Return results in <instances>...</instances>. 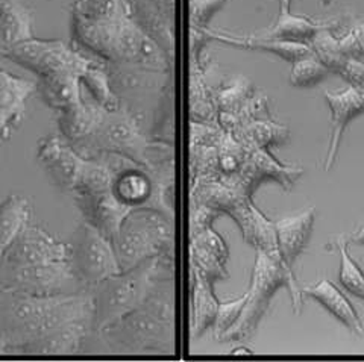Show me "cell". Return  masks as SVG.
Listing matches in <instances>:
<instances>
[{
	"label": "cell",
	"mask_w": 364,
	"mask_h": 362,
	"mask_svg": "<svg viewBox=\"0 0 364 362\" xmlns=\"http://www.w3.org/2000/svg\"><path fill=\"white\" fill-rule=\"evenodd\" d=\"M105 112L107 109L95 102L85 100L67 108L60 112L58 117L60 135L76 149L96 132L100 121L105 117Z\"/></svg>",
	"instance_id": "obj_18"
},
{
	"label": "cell",
	"mask_w": 364,
	"mask_h": 362,
	"mask_svg": "<svg viewBox=\"0 0 364 362\" xmlns=\"http://www.w3.org/2000/svg\"><path fill=\"white\" fill-rule=\"evenodd\" d=\"M348 241L358 244V246H364V223L360 226V228L354 234L350 235V238Z\"/></svg>",
	"instance_id": "obj_34"
},
{
	"label": "cell",
	"mask_w": 364,
	"mask_h": 362,
	"mask_svg": "<svg viewBox=\"0 0 364 362\" xmlns=\"http://www.w3.org/2000/svg\"><path fill=\"white\" fill-rule=\"evenodd\" d=\"M67 244L72 273L81 290L91 291L122 271L112 241L85 220L76 226Z\"/></svg>",
	"instance_id": "obj_8"
},
{
	"label": "cell",
	"mask_w": 364,
	"mask_h": 362,
	"mask_svg": "<svg viewBox=\"0 0 364 362\" xmlns=\"http://www.w3.org/2000/svg\"><path fill=\"white\" fill-rule=\"evenodd\" d=\"M235 140L249 149L269 150L272 146H279L289 138V128L270 120H254L234 131Z\"/></svg>",
	"instance_id": "obj_23"
},
{
	"label": "cell",
	"mask_w": 364,
	"mask_h": 362,
	"mask_svg": "<svg viewBox=\"0 0 364 362\" xmlns=\"http://www.w3.org/2000/svg\"><path fill=\"white\" fill-rule=\"evenodd\" d=\"M191 271L207 279L214 285L215 280L228 278V247L222 236L211 228L190 236Z\"/></svg>",
	"instance_id": "obj_13"
},
{
	"label": "cell",
	"mask_w": 364,
	"mask_h": 362,
	"mask_svg": "<svg viewBox=\"0 0 364 362\" xmlns=\"http://www.w3.org/2000/svg\"><path fill=\"white\" fill-rule=\"evenodd\" d=\"M193 288H191V331L193 336H200L208 327H213L215 315L219 311V300L215 299L213 284L200 275L191 271Z\"/></svg>",
	"instance_id": "obj_22"
},
{
	"label": "cell",
	"mask_w": 364,
	"mask_h": 362,
	"mask_svg": "<svg viewBox=\"0 0 364 362\" xmlns=\"http://www.w3.org/2000/svg\"><path fill=\"white\" fill-rule=\"evenodd\" d=\"M91 331L90 322H75L56 327L16 350L14 355H73L82 349Z\"/></svg>",
	"instance_id": "obj_15"
},
{
	"label": "cell",
	"mask_w": 364,
	"mask_h": 362,
	"mask_svg": "<svg viewBox=\"0 0 364 362\" xmlns=\"http://www.w3.org/2000/svg\"><path fill=\"white\" fill-rule=\"evenodd\" d=\"M81 85L85 87L91 99L99 106L109 112L122 109V102L119 100L116 93L112 92L109 75L104 64L91 61L81 79Z\"/></svg>",
	"instance_id": "obj_24"
},
{
	"label": "cell",
	"mask_w": 364,
	"mask_h": 362,
	"mask_svg": "<svg viewBox=\"0 0 364 362\" xmlns=\"http://www.w3.org/2000/svg\"><path fill=\"white\" fill-rule=\"evenodd\" d=\"M220 216L222 212L215 208L205 205V203L195 202V205L191 208V217H190V231H191L190 236L211 228L213 221Z\"/></svg>",
	"instance_id": "obj_31"
},
{
	"label": "cell",
	"mask_w": 364,
	"mask_h": 362,
	"mask_svg": "<svg viewBox=\"0 0 364 362\" xmlns=\"http://www.w3.org/2000/svg\"><path fill=\"white\" fill-rule=\"evenodd\" d=\"M2 353H8V343H6V339L4 338L2 332H0V355H2Z\"/></svg>",
	"instance_id": "obj_35"
},
{
	"label": "cell",
	"mask_w": 364,
	"mask_h": 362,
	"mask_svg": "<svg viewBox=\"0 0 364 362\" xmlns=\"http://www.w3.org/2000/svg\"><path fill=\"white\" fill-rule=\"evenodd\" d=\"M175 335V275L158 282L139 308L100 331H90L84 353L172 355Z\"/></svg>",
	"instance_id": "obj_1"
},
{
	"label": "cell",
	"mask_w": 364,
	"mask_h": 362,
	"mask_svg": "<svg viewBox=\"0 0 364 362\" xmlns=\"http://www.w3.org/2000/svg\"><path fill=\"white\" fill-rule=\"evenodd\" d=\"M331 28L326 23L311 20L304 16H296L290 13V6L281 5V13L278 20L269 29L261 32V35L269 38H278L286 41H296L310 44V41L317 35L322 29Z\"/></svg>",
	"instance_id": "obj_21"
},
{
	"label": "cell",
	"mask_w": 364,
	"mask_h": 362,
	"mask_svg": "<svg viewBox=\"0 0 364 362\" xmlns=\"http://www.w3.org/2000/svg\"><path fill=\"white\" fill-rule=\"evenodd\" d=\"M32 203L23 194H9L0 202V258L25 226L32 221Z\"/></svg>",
	"instance_id": "obj_20"
},
{
	"label": "cell",
	"mask_w": 364,
	"mask_h": 362,
	"mask_svg": "<svg viewBox=\"0 0 364 362\" xmlns=\"http://www.w3.org/2000/svg\"><path fill=\"white\" fill-rule=\"evenodd\" d=\"M175 273L173 251L146 259L141 264L122 270L91 290L93 314L91 331H100L132 312L149 297L159 280Z\"/></svg>",
	"instance_id": "obj_5"
},
{
	"label": "cell",
	"mask_w": 364,
	"mask_h": 362,
	"mask_svg": "<svg viewBox=\"0 0 364 362\" xmlns=\"http://www.w3.org/2000/svg\"><path fill=\"white\" fill-rule=\"evenodd\" d=\"M281 2V5H287V6H290V0H279Z\"/></svg>",
	"instance_id": "obj_36"
},
{
	"label": "cell",
	"mask_w": 364,
	"mask_h": 362,
	"mask_svg": "<svg viewBox=\"0 0 364 362\" xmlns=\"http://www.w3.org/2000/svg\"><path fill=\"white\" fill-rule=\"evenodd\" d=\"M70 264L68 244L56 240L43 226L29 221L0 258V268Z\"/></svg>",
	"instance_id": "obj_9"
},
{
	"label": "cell",
	"mask_w": 364,
	"mask_h": 362,
	"mask_svg": "<svg viewBox=\"0 0 364 362\" xmlns=\"http://www.w3.org/2000/svg\"><path fill=\"white\" fill-rule=\"evenodd\" d=\"M331 73L333 72L311 53L293 62L290 82L294 87H313L322 82Z\"/></svg>",
	"instance_id": "obj_27"
},
{
	"label": "cell",
	"mask_w": 364,
	"mask_h": 362,
	"mask_svg": "<svg viewBox=\"0 0 364 362\" xmlns=\"http://www.w3.org/2000/svg\"><path fill=\"white\" fill-rule=\"evenodd\" d=\"M338 48L349 58L364 61V21H354L343 37L337 38Z\"/></svg>",
	"instance_id": "obj_30"
},
{
	"label": "cell",
	"mask_w": 364,
	"mask_h": 362,
	"mask_svg": "<svg viewBox=\"0 0 364 362\" xmlns=\"http://www.w3.org/2000/svg\"><path fill=\"white\" fill-rule=\"evenodd\" d=\"M127 13L123 0H76L72 14L87 20H108Z\"/></svg>",
	"instance_id": "obj_28"
},
{
	"label": "cell",
	"mask_w": 364,
	"mask_h": 362,
	"mask_svg": "<svg viewBox=\"0 0 364 362\" xmlns=\"http://www.w3.org/2000/svg\"><path fill=\"white\" fill-rule=\"evenodd\" d=\"M36 16L20 0H0V58L18 44L36 38Z\"/></svg>",
	"instance_id": "obj_17"
},
{
	"label": "cell",
	"mask_w": 364,
	"mask_h": 362,
	"mask_svg": "<svg viewBox=\"0 0 364 362\" xmlns=\"http://www.w3.org/2000/svg\"><path fill=\"white\" fill-rule=\"evenodd\" d=\"M348 243L349 241L345 238V236H341L337 243V248L341 259L338 282L341 288L348 291L350 296H354L361 302H364V271L357 264L355 259L349 255Z\"/></svg>",
	"instance_id": "obj_25"
},
{
	"label": "cell",
	"mask_w": 364,
	"mask_h": 362,
	"mask_svg": "<svg viewBox=\"0 0 364 362\" xmlns=\"http://www.w3.org/2000/svg\"><path fill=\"white\" fill-rule=\"evenodd\" d=\"M120 270H128L154 256L173 251V219L155 208H135L122 221L112 238Z\"/></svg>",
	"instance_id": "obj_7"
},
{
	"label": "cell",
	"mask_w": 364,
	"mask_h": 362,
	"mask_svg": "<svg viewBox=\"0 0 364 362\" xmlns=\"http://www.w3.org/2000/svg\"><path fill=\"white\" fill-rule=\"evenodd\" d=\"M245 302H246V292L243 294V296L237 297L231 302H220L219 303V311H218V315H215V320L213 324L215 338L220 339V336L228 329H231L234 323L238 320V317H240V314H242Z\"/></svg>",
	"instance_id": "obj_29"
},
{
	"label": "cell",
	"mask_w": 364,
	"mask_h": 362,
	"mask_svg": "<svg viewBox=\"0 0 364 362\" xmlns=\"http://www.w3.org/2000/svg\"><path fill=\"white\" fill-rule=\"evenodd\" d=\"M304 296L318 302L322 307L331 314L334 319L343 323L350 332L357 335L364 334V324L358 312L352 307L349 299L341 292L331 280L321 279L314 285L302 288Z\"/></svg>",
	"instance_id": "obj_19"
},
{
	"label": "cell",
	"mask_w": 364,
	"mask_h": 362,
	"mask_svg": "<svg viewBox=\"0 0 364 362\" xmlns=\"http://www.w3.org/2000/svg\"><path fill=\"white\" fill-rule=\"evenodd\" d=\"M226 0H193L191 4V21L196 28H203L210 18L220 9Z\"/></svg>",
	"instance_id": "obj_32"
},
{
	"label": "cell",
	"mask_w": 364,
	"mask_h": 362,
	"mask_svg": "<svg viewBox=\"0 0 364 362\" xmlns=\"http://www.w3.org/2000/svg\"><path fill=\"white\" fill-rule=\"evenodd\" d=\"M314 221L316 209L313 207L273 221L281 261L289 271H293L294 261L299 258L305 246L309 244Z\"/></svg>",
	"instance_id": "obj_14"
},
{
	"label": "cell",
	"mask_w": 364,
	"mask_h": 362,
	"mask_svg": "<svg viewBox=\"0 0 364 362\" xmlns=\"http://www.w3.org/2000/svg\"><path fill=\"white\" fill-rule=\"evenodd\" d=\"M72 37L108 64L134 65L156 72L168 69L167 53L127 13L108 20H87L72 14Z\"/></svg>",
	"instance_id": "obj_4"
},
{
	"label": "cell",
	"mask_w": 364,
	"mask_h": 362,
	"mask_svg": "<svg viewBox=\"0 0 364 362\" xmlns=\"http://www.w3.org/2000/svg\"><path fill=\"white\" fill-rule=\"evenodd\" d=\"M338 75L350 84V87L364 88V61L348 58L341 65Z\"/></svg>",
	"instance_id": "obj_33"
},
{
	"label": "cell",
	"mask_w": 364,
	"mask_h": 362,
	"mask_svg": "<svg viewBox=\"0 0 364 362\" xmlns=\"http://www.w3.org/2000/svg\"><path fill=\"white\" fill-rule=\"evenodd\" d=\"M323 97L331 111V135L323 161V170L329 172L336 164L341 137L348 124L364 112V88L348 87L341 92H325Z\"/></svg>",
	"instance_id": "obj_12"
},
{
	"label": "cell",
	"mask_w": 364,
	"mask_h": 362,
	"mask_svg": "<svg viewBox=\"0 0 364 362\" xmlns=\"http://www.w3.org/2000/svg\"><path fill=\"white\" fill-rule=\"evenodd\" d=\"M329 29L331 28H326L318 32L310 41L309 46L316 58L321 60L333 73H338L341 65L345 64L349 56L340 50L337 37H334Z\"/></svg>",
	"instance_id": "obj_26"
},
{
	"label": "cell",
	"mask_w": 364,
	"mask_h": 362,
	"mask_svg": "<svg viewBox=\"0 0 364 362\" xmlns=\"http://www.w3.org/2000/svg\"><path fill=\"white\" fill-rule=\"evenodd\" d=\"M33 75H37V93L46 106L61 112L81 104V79L93 60L61 40L32 38L4 55Z\"/></svg>",
	"instance_id": "obj_3"
},
{
	"label": "cell",
	"mask_w": 364,
	"mask_h": 362,
	"mask_svg": "<svg viewBox=\"0 0 364 362\" xmlns=\"http://www.w3.org/2000/svg\"><path fill=\"white\" fill-rule=\"evenodd\" d=\"M281 287L289 288L293 308L296 312H299L304 305V292L293 271H289L267 253L257 251V261L252 268L250 287L246 291V302L242 314L231 329H228L220 336L219 341H242L252 336L269 309L272 297Z\"/></svg>",
	"instance_id": "obj_6"
},
{
	"label": "cell",
	"mask_w": 364,
	"mask_h": 362,
	"mask_svg": "<svg viewBox=\"0 0 364 362\" xmlns=\"http://www.w3.org/2000/svg\"><path fill=\"white\" fill-rule=\"evenodd\" d=\"M93 300L90 291L56 296H31L0 290V332L8 343V353L56 327L90 322Z\"/></svg>",
	"instance_id": "obj_2"
},
{
	"label": "cell",
	"mask_w": 364,
	"mask_h": 362,
	"mask_svg": "<svg viewBox=\"0 0 364 362\" xmlns=\"http://www.w3.org/2000/svg\"><path fill=\"white\" fill-rule=\"evenodd\" d=\"M33 93H37V82L9 73L0 65V141L17 131Z\"/></svg>",
	"instance_id": "obj_11"
},
{
	"label": "cell",
	"mask_w": 364,
	"mask_h": 362,
	"mask_svg": "<svg viewBox=\"0 0 364 362\" xmlns=\"http://www.w3.org/2000/svg\"><path fill=\"white\" fill-rule=\"evenodd\" d=\"M199 29L202 31L205 37H208L211 40H219L225 44H230V46H234L238 49L269 52L289 62H294L304 58V56L313 53L309 44L305 43L269 38V37L261 35V33H257V35H235V33H228V32H213L203 28H199Z\"/></svg>",
	"instance_id": "obj_16"
},
{
	"label": "cell",
	"mask_w": 364,
	"mask_h": 362,
	"mask_svg": "<svg viewBox=\"0 0 364 362\" xmlns=\"http://www.w3.org/2000/svg\"><path fill=\"white\" fill-rule=\"evenodd\" d=\"M37 160L48 173L53 185L64 193H73L82 179L87 167V158L77 153L75 147L61 135L44 137L38 143Z\"/></svg>",
	"instance_id": "obj_10"
}]
</instances>
